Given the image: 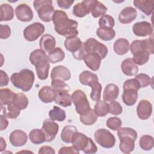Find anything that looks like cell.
Wrapping results in <instances>:
<instances>
[{
	"mask_svg": "<svg viewBox=\"0 0 154 154\" xmlns=\"http://www.w3.org/2000/svg\"><path fill=\"white\" fill-rule=\"evenodd\" d=\"M52 20L54 24L55 30L59 35L68 38L78 34V22L69 19L65 11L60 10H55Z\"/></svg>",
	"mask_w": 154,
	"mask_h": 154,
	"instance_id": "1",
	"label": "cell"
},
{
	"mask_svg": "<svg viewBox=\"0 0 154 154\" xmlns=\"http://www.w3.org/2000/svg\"><path fill=\"white\" fill-rule=\"evenodd\" d=\"M29 61L35 66L38 78L41 80L46 79L50 68L46 52L41 49H35L30 54Z\"/></svg>",
	"mask_w": 154,
	"mask_h": 154,
	"instance_id": "2",
	"label": "cell"
},
{
	"mask_svg": "<svg viewBox=\"0 0 154 154\" xmlns=\"http://www.w3.org/2000/svg\"><path fill=\"white\" fill-rule=\"evenodd\" d=\"M34 79V72L28 69H23L19 72L14 73L10 77V81L13 85L25 92H27L31 89Z\"/></svg>",
	"mask_w": 154,
	"mask_h": 154,
	"instance_id": "3",
	"label": "cell"
},
{
	"mask_svg": "<svg viewBox=\"0 0 154 154\" xmlns=\"http://www.w3.org/2000/svg\"><path fill=\"white\" fill-rule=\"evenodd\" d=\"M72 143L77 150H82L87 154L95 153L97 151V147L94 141L84 134L79 132L75 134Z\"/></svg>",
	"mask_w": 154,
	"mask_h": 154,
	"instance_id": "4",
	"label": "cell"
},
{
	"mask_svg": "<svg viewBox=\"0 0 154 154\" xmlns=\"http://www.w3.org/2000/svg\"><path fill=\"white\" fill-rule=\"evenodd\" d=\"M33 5L39 18L45 22H49L55 11L51 0H35Z\"/></svg>",
	"mask_w": 154,
	"mask_h": 154,
	"instance_id": "5",
	"label": "cell"
},
{
	"mask_svg": "<svg viewBox=\"0 0 154 154\" xmlns=\"http://www.w3.org/2000/svg\"><path fill=\"white\" fill-rule=\"evenodd\" d=\"M71 97L72 101L75 106V110L79 114H85L91 109L87 96L81 90L74 91Z\"/></svg>",
	"mask_w": 154,
	"mask_h": 154,
	"instance_id": "6",
	"label": "cell"
},
{
	"mask_svg": "<svg viewBox=\"0 0 154 154\" xmlns=\"http://www.w3.org/2000/svg\"><path fill=\"white\" fill-rule=\"evenodd\" d=\"M129 49L133 55L143 53L153 54L154 52L153 38L150 37L145 40H135L131 43Z\"/></svg>",
	"mask_w": 154,
	"mask_h": 154,
	"instance_id": "7",
	"label": "cell"
},
{
	"mask_svg": "<svg viewBox=\"0 0 154 154\" xmlns=\"http://www.w3.org/2000/svg\"><path fill=\"white\" fill-rule=\"evenodd\" d=\"M94 137L96 143L103 148H112L116 143V138L114 135L104 128L96 130L94 132Z\"/></svg>",
	"mask_w": 154,
	"mask_h": 154,
	"instance_id": "8",
	"label": "cell"
},
{
	"mask_svg": "<svg viewBox=\"0 0 154 154\" xmlns=\"http://www.w3.org/2000/svg\"><path fill=\"white\" fill-rule=\"evenodd\" d=\"M84 44L87 54H97L101 59L105 58L108 54L107 47L94 38H88L84 42Z\"/></svg>",
	"mask_w": 154,
	"mask_h": 154,
	"instance_id": "9",
	"label": "cell"
},
{
	"mask_svg": "<svg viewBox=\"0 0 154 154\" xmlns=\"http://www.w3.org/2000/svg\"><path fill=\"white\" fill-rule=\"evenodd\" d=\"M45 28L43 24L40 22H35L27 26L23 30V37L29 42L36 40L43 32Z\"/></svg>",
	"mask_w": 154,
	"mask_h": 154,
	"instance_id": "10",
	"label": "cell"
},
{
	"mask_svg": "<svg viewBox=\"0 0 154 154\" xmlns=\"http://www.w3.org/2000/svg\"><path fill=\"white\" fill-rule=\"evenodd\" d=\"M42 130L45 134L46 141L50 142L54 140L58 132L59 126L58 123L51 119H46L43 122Z\"/></svg>",
	"mask_w": 154,
	"mask_h": 154,
	"instance_id": "11",
	"label": "cell"
},
{
	"mask_svg": "<svg viewBox=\"0 0 154 154\" xmlns=\"http://www.w3.org/2000/svg\"><path fill=\"white\" fill-rule=\"evenodd\" d=\"M15 14L18 20L27 22L33 18V12L31 7L26 4H20L15 9Z\"/></svg>",
	"mask_w": 154,
	"mask_h": 154,
	"instance_id": "12",
	"label": "cell"
},
{
	"mask_svg": "<svg viewBox=\"0 0 154 154\" xmlns=\"http://www.w3.org/2000/svg\"><path fill=\"white\" fill-rule=\"evenodd\" d=\"M134 34L138 37H146L153 34V26L152 24L146 21L135 23L132 26Z\"/></svg>",
	"mask_w": 154,
	"mask_h": 154,
	"instance_id": "13",
	"label": "cell"
},
{
	"mask_svg": "<svg viewBox=\"0 0 154 154\" xmlns=\"http://www.w3.org/2000/svg\"><path fill=\"white\" fill-rule=\"evenodd\" d=\"M137 113L139 119H148L152 113V105L147 100H141L137 107Z\"/></svg>",
	"mask_w": 154,
	"mask_h": 154,
	"instance_id": "14",
	"label": "cell"
},
{
	"mask_svg": "<svg viewBox=\"0 0 154 154\" xmlns=\"http://www.w3.org/2000/svg\"><path fill=\"white\" fill-rule=\"evenodd\" d=\"M9 140L12 146L14 147H20L26 143L28 137L24 131L20 129H16L11 132Z\"/></svg>",
	"mask_w": 154,
	"mask_h": 154,
	"instance_id": "15",
	"label": "cell"
},
{
	"mask_svg": "<svg viewBox=\"0 0 154 154\" xmlns=\"http://www.w3.org/2000/svg\"><path fill=\"white\" fill-rule=\"evenodd\" d=\"M55 91V90H54ZM54 102L63 107L70 106L72 105V97L67 89L55 91Z\"/></svg>",
	"mask_w": 154,
	"mask_h": 154,
	"instance_id": "16",
	"label": "cell"
},
{
	"mask_svg": "<svg viewBox=\"0 0 154 154\" xmlns=\"http://www.w3.org/2000/svg\"><path fill=\"white\" fill-rule=\"evenodd\" d=\"M137 16V11L135 8L132 7H127L124 8L119 13V20L123 24L131 23Z\"/></svg>",
	"mask_w": 154,
	"mask_h": 154,
	"instance_id": "17",
	"label": "cell"
},
{
	"mask_svg": "<svg viewBox=\"0 0 154 154\" xmlns=\"http://www.w3.org/2000/svg\"><path fill=\"white\" fill-rule=\"evenodd\" d=\"M71 77L70 70L64 66H57L53 68L51 73V79H60L62 81H68Z\"/></svg>",
	"mask_w": 154,
	"mask_h": 154,
	"instance_id": "18",
	"label": "cell"
},
{
	"mask_svg": "<svg viewBox=\"0 0 154 154\" xmlns=\"http://www.w3.org/2000/svg\"><path fill=\"white\" fill-rule=\"evenodd\" d=\"M91 0H84L76 4L73 8V14L78 17H84L90 13Z\"/></svg>",
	"mask_w": 154,
	"mask_h": 154,
	"instance_id": "19",
	"label": "cell"
},
{
	"mask_svg": "<svg viewBox=\"0 0 154 154\" xmlns=\"http://www.w3.org/2000/svg\"><path fill=\"white\" fill-rule=\"evenodd\" d=\"M84 43L81 42L80 38L77 36H73L66 38L64 42V46L66 49L71 52L72 55L78 52L82 47Z\"/></svg>",
	"mask_w": 154,
	"mask_h": 154,
	"instance_id": "20",
	"label": "cell"
},
{
	"mask_svg": "<svg viewBox=\"0 0 154 154\" xmlns=\"http://www.w3.org/2000/svg\"><path fill=\"white\" fill-rule=\"evenodd\" d=\"M123 73L127 76H134L138 72V67L133 61L132 58H128L123 61L121 64Z\"/></svg>",
	"mask_w": 154,
	"mask_h": 154,
	"instance_id": "21",
	"label": "cell"
},
{
	"mask_svg": "<svg viewBox=\"0 0 154 154\" xmlns=\"http://www.w3.org/2000/svg\"><path fill=\"white\" fill-rule=\"evenodd\" d=\"M39 45L41 49L46 53H49L55 47V38L50 34H44L40 40Z\"/></svg>",
	"mask_w": 154,
	"mask_h": 154,
	"instance_id": "22",
	"label": "cell"
},
{
	"mask_svg": "<svg viewBox=\"0 0 154 154\" xmlns=\"http://www.w3.org/2000/svg\"><path fill=\"white\" fill-rule=\"evenodd\" d=\"M119 94V87L114 84H108L106 85L103 90V99L105 101L111 102L118 97Z\"/></svg>",
	"mask_w": 154,
	"mask_h": 154,
	"instance_id": "23",
	"label": "cell"
},
{
	"mask_svg": "<svg viewBox=\"0 0 154 154\" xmlns=\"http://www.w3.org/2000/svg\"><path fill=\"white\" fill-rule=\"evenodd\" d=\"M134 6L144 13L146 16H150L154 10V1L135 0L133 2Z\"/></svg>",
	"mask_w": 154,
	"mask_h": 154,
	"instance_id": "24",
	"label": "cell"
},
{
	"mask_svg": "<svg viewBox=\"0 0 154 154\" xmlns=\"http://www.w3.org/2000/svg\"><path fill=\"white\" fill-rule=\"evenodd\" d=\"M85 65L93 71L99 70L100 66L101 58L95 54H87L84 59Z\"/></svg>",
	"mask_w": 154,
	"mask_h": 154,
	"instance_id": "25",
	"label": "cell"
},
{
	"mask_svg": "<svg viewBox=\"0 0 154 154\" xmlns=\"http://www.w3.org/2000/svg\"><path fill=\"white\" fill-rule=\"evenodd\" d=\"M38 96L42 102L45 103H51L54 101L55 91L51 87L46 85L40 89Z\"/></svg>",
	"mask_w": 154,
	"mask_h": 154,
	"instance_id": "26",
	"label": "cell"
},
{
	"mask_svg": "<svg viewBox=\"0 0 154 154\" xmlns=\"http://www.w3.org/2000/svg\"><path fill=\"white\" fill-rule=\"evenodd\" d=\"M120 150L124 153H131L135 148V140L129 136H123L119 138Z\"/></svg>",
	"mask_w": 154,
	"mask_h": 154,
	"instance_id": "27",
	"label": "cell"
},
{
	"mask_svg": "<svg viewBox=\"0 0 154 154\" xmlns=\"http://www.w3.org/2000/svg\"><path fill=\"white\" fill-rule=\"evenodd\" d=\"M108 11L107 7L102 2L97 0H91L90 4V12L93 17L97 18L104 15Z\"/></svg>",
	"mask_w": 154,
	"mask_h": 154,
	"instance_id": "28",
	"label": "cell"
},
{
	"mask_svg": "<svg viewBox=\"0 0 154 154\" xmlns=\"http://www.w3.org/2000/svg\"><path fill=\"white\" fill-rule=\"evenodd\" d=\"M130 48L129 41L124 38H120L116 40L113 45L114 51L117 55H123L126 54Z\"/></svg>",
	"mask_w": 154,
	"mask_h": 154,
	"instance_id": "29",
	"label": "cell"
},
{
	"mask_svg": "<svg viewBox=\"0 0 154 154\" xmlns=\"http://www.w3.org/2000/svg\"><path fill=\"white\" fill-rule=\"evenodd\" d=\"M79 79L82 84L90 87L99 81L97 75L88 70H84L81 72L79 76Z\"/></svg>",
	"mask_w": 154,
	"mask_h": 154,
	"instance_id": "30",
	"label": "cell"
},
{
	"mask_svg": "<svg viewBox=\"0 0 154 154\" xmlns=\"http://www.w3.org/2000/svg\"><path fill=\"white\" fill-rule=\"evenodd\" d=\"M138 99V91L134 89H124L122 94L123 103L127 106L134 105Z\"/></svg>",
	"mask_w": 154,
	"mask_h": 154,
	"instance_id": "31",
	"label": "cell"
},
{
	"mask_svg": "<svg viewBox=\"0 0 154 154\" xmlns=\"http://www.w3.org/2000/svg\"><path fill=\"white\" fill-rule=\"evenodd\" d=\"M78 132L76 128L72 125H67L63 128L61 133V138L66 143H72V140Z\"/></svg>",
	"mask_w": 154,
	"mask_h": 154,
	"instance_id": "32",
	"label": "cell"
},
{
	"mask_svg": "<svg viewBox=\"0 0 154 154\" xmlns=\"http://www.w3.org/2000/svg\"><path fill=\"white\" fill-rule=\"evenodd\" d=\"M15 95L16 94L9 88H1L0 90L1 106L12 104Z\"/></svg>",
	"mask_w": 154,
	"mask_h": 154,
	"instance_id": "33",
	"label": "cell"
},
{
	"mask_svg": "<svg viewBox=\"0 0 154 154\" xmlns=\"http://www.w3.org/2000/svg\"><path fill=\"white\" fill-rule=\"evenodd\" d=\"M0 21H9L14 17V10L11 5L2 4L0 7Z\"/></svg>",
	"mask_w": 154,
	"mask_h": 154,
	"instance_id": "34",
	"label": "cell"
},
{
	"mask_svg": "<svg viewBox=\"0 0 154 154\" xmlns=\"http://www.w3.org/2000/svg\"><path fill=\"white\" fill-rule=\"evenodd\" d=\"M29 139L32 143L40 144L46 141V136L42 129H34L29 133Z\"/></svg>",
	"mask_w": 154,
	"mask_h": 154,
	"instance_id": "35",
	"label": "cell"
},
{
	"mask_svg": "<svg viewBox=\"0 0 154 154\" xmlns=\"http://www.w3.org/2000/svg\"><path fill=\"white\" fill-rule=\"evenodd\" d=\"M3 115L10 119H16L20 114V110L16 108L13 103L8 105L1 106Z\"/></svg>",
	"mask_w": 154,
	"mask_h": 154,
	"instance_id": "36",
	"label": "cell"
},
{
	"mask_svg": "<svg viewBox=\"0 0 154 154\" xmlns=\"http://www.w3.org/2000/svg\"><path fill=\"white\" fill-rule=\"evenodd\" d=\"M47 56L49 63L55 64L63 60L65 57V54L60 48L57 47L48 53Z\"/></svg>",
	"mask_w": 154,
	"mask_h": 154,
	"instance_id": "37",
	"label": "cell"
},
{
	"mask_svg": "<svg viewBox=\"0 0 154 154\" xmlns=\"http://www.w3.org/2000/svg\"><path fill=\"white\" fill-rule=\"evenodd\" d=\"M96 34L101 40L109 41L114 38L116 31L112 28L99 27L97 29Z\"/></svg>",
	"mask_w": 154,
	"mask_h": 154,
	"instance_id": "38",
	"label": "cell"
},
{
	"mask_svg": "<svg viewBox=\"0 0 154 154\" xmlns=\"http://www.w3.org/2000/svg\"><path fill=\"white\" fill-rule=\"evenodd\" d=\"M50 119L58 122H63L66 119L65 111L57 106H54L49 112Z\"/></svg>",
	"mask_w": 154,
	"mask_h": 154,
	"instance_id": "39",
	"label": "cell"
},
{
	"mask_svg": "<svg viewBox=\"0 0 154 154\" xmlns=\"http://www.w3.org/2000/svg\"><path fill=\"white\" fill-rule=\"evenodd\" d=\"M13 104L20 110L24 109L28 106V99L26 96L22 93H17L14 98Z\"/></svg>",
	"mask_w": 154,
	"mask_h": 154,
	"instance_id": "40",
	"label": "cell"
},
{
	"mask_svg": "<svg viewBox=\"0 0 154 154\" xmlns=\"http://www.w3.org/2000/svg\"><path fill=\"white\" fill-rule=\"evenodd\" d=\"M94 111L98 117H105L109 113V104L105 100H99L94 105Z\"/></svg>",
	"mask_w": 154,
	"mask_h": 154,
	"instance_id": "41",
	"label": "cell"
},
{
	"mask_svg": "<svg viewBox=\"0 0 154 154\" xmlns=\"http://www.w3.org/2000/svg\"><path fill=\"white\" fill-rule=\"evenodd\" d=\"M98 116L95 113L94 109H90L88 112L83 115H80V121L84 125H92L97 120Z\"/></svg>",
	"mask_w": 154,
	"mask_h": 154,
	"instance_id": "42",
	"label": "cell"
},
{
	"mask_svg": "<svg viewBox=\"0 0 154 154\" xmlns=\"http://www.w3.org/2000/svg\"><path fill=\"white\" fill-rule=\"evenodd\" d=\"M140 147L144 150H150L154 146V140L153 137L149 135H143L139 141Z\"/></svg>",
	"mask_w": 154,
	"mask_h": 154,
	"instance_id": "43",
	"label": "cell"
},
{
	"mask_svg": "<svg viewBox=\"0 0 154 154\" xmlns=\"http://www.w3.org/2000/svg\"><path fill=\"white\" fill-rule=\"evenodd\" d=\"M98 23L99 27L112 28L114 26L115 22L112 16L108 14H104L100 17Z\"/></svg>",
	"mask_w": 154,
	"mask_h": 154,
	"instance_id": "44",
	"label": "cell"
},
{
	"mask_svg": "<svg viewBox=\"0 0 154 154\" xmlns=\"http://www.w3.org/2000/svg\"><path fill=\"white\" fill-rule=\"evenodd\" d=\"M90 87L91 88V91L90 93L91 99L94 102L99 101L101 97V91L102 88V85L99 82H96Z\"/></svg>",
	"mask_w": 154,
	"mask_h": 154,
	"instance_id": "45",
	"label": "cell"
},
{
	"mask_svg": "<svg viewBox=\"0 0 154 154\" xmlns=\"http://www.w3.org/2000/svg\"><path fill=\"white\" fill-rule=\"evenodd\" d=\"M117 135L119 138L123 136H129L133 138L135 140L137 138V132L132 128L128 127L120 128L117 130Z\"/></svg>",
	"mask_w": 154,
	"mask_h": 154,
	"instance_id": "46",
	"label": "cell"
},
{
	"mask_svg": "<svg viewBox=\"0 0 154 154\" xmlns=\"http://www.w3.org/2000/svg\"><path fill=\"white\" fill-rule=\"evenodd\" d=\"M106 126L112 131H117L122 126V120L117 117H109L106 121Z\"/></svg>",
	"mask_w": 154,
	"mask_h": 154,
	"instance_id": "47",
	"label": "cell"
},
{
	"mask_svg": "<svg viewBox=\"0 0 154 154\" xmlns=\"http://www.w3.org/2000/svg\"><path fill=\"white\" fill-rule=\"evenodd\" d=\"M150 54L148 53L137 54L133 55V61L137 65L142 66L146 64L149 60Z\"/></svg>",
	"mask_w": 154,
	"mask_h": 154,
	"instance_id": "48",
	"label": "cell"
},
{
	"mask_svg": "<svg viewBox=\"0 0 154 154\" xmlns=\"http://www.w3.org/2000/svg\"><path fill=\"white\" fill-rule=\"evenodd\" d=\"M123 111V108L120 103L117 101L112 100L109 104V112L114 116L120 115Z\"/></svg>",
	"mask_w": 154,
	"mask_h": 154,
	"instance_id": "49",
	"label": "cell"
},
{
	"mask_svg": "<svg viewBox=\"0 0 154 154\" xmlns=\"http://www.w3.org/2000/svg\"><path fill=\"white\" fill-rule=\"evenodd\" d=\"M136 80L138 82L140 88H144L147 87L150 84L152 81L149 75L145 73H140L135 77Z\"/></svg>",
	"mask_w": 154,
	"mask_h": 154,
	"instance_id": "50",
	"label": "cell"
},
{
	"mask_svg": "<svg viewBox=\"0 0 154 154\" xmlns=\"http://www.w3.org/2000/svg\"><path fill=\"white\" fill-rule=\"evenodd\" d=\"M123 90L130 88V89H134L138 91L140 88V86L138 82L136 80V79L133 78V79H129L126 80L123 83Z\"/></svg>",
	"mask_w": 154,
	"mask_h": 154,
	"instance_id": "51",
	"label": "cell"
},
{
	"mask_svg": "<svg viewBox=\"0 0 154 154\" xmlns=\"http://www.w3.org/2000/svg\"><path fill=\"white\" fill-rule=\"evenodd\" d=\"M51 87L55 91L67 89L68 85L64 82V81L60 79H53L51 81Z\"/></svg>",
	"mask_w": 154,
	"mask_h": 154,
	"instance_id": "52",
	"label": "cell"
},
{
	"mask_svg": "<svg viewBox=\"0 0 154 154\" xmlns=\"http://www.w3.org/2000/svg\"><path fill=\"white\" fill-rule=\"evenodd\" d=\"M11 34V29L7 25H0V38L1 39L8 38Z\"/></svg>",
	"mask_w": 154,
	"mask_h": 154,
	"instance_id": "53",
	"label": "cell"
},
{
	"mask_svg": "<svg viewBox=\"0 0 154 154\" xmlns=\"http://www.w3.org/2000/svg\"><path fill=\"white\" fill-rule=\"evenodd\" d=\"M59 154H67V153H75V154H79V151L77 150L74 146H64L62 147L60 150L58 151Z\"/></svg>",
	"mask_w": 154,
	"mask_h": 154,
	"instance_id": "54",
	"label": "cell"
},
{
	"mask_svg": "<svg viewBox=\"0 0 154 154\" xmlns=\"http://www.w3.org/2000/svg\"><path fill=\"white\" fill-rule=\"evenodd\" d=\"M9 78L8 75L4 71L0 70V86L4 87L8 84Z\"/></svg>",
	"mask_w": 154,
	"mask_h": 154,
	"instance_id": "55",
	"label": "cell"
},
{
	"mask_svg": "<svg viewBox=\"0 0 154 154\" xmlns=\"http://www.w3.org/2000/svg\"><path fill=\"white\" fill-rule=\"evenodd\" d=\"M74 1L70 0H57V3L58 6L63 9H68L73 4Z\"/></svg>",
	"mask_w": 154,
	"mask_h": 154,
	"instance_id": "56",
	"label": "cell"
},
{
	"mask_svg": "<svg viewBox=\"0 0 154 154\" xmlns=\"http://www.w3.org/2000/svg\"><path fill=\"white\" fill-rule=\"evenodd\" d=\"M38 153L40 154H55V152L54 149L49 146H44L40 148L39 150L38 151Z\"/></svg>",
	"mask_w": 154,
	"mask_h": 154,
	"instance_id": "57",
	"label": "cell"
},
{
	"mask_svg": "<svg viewBox=\"0 0 154 154\" xmlns=\"http://www.w3.org/2000/svg\"><path fill=\"white\" fill-rule=\"evenodd\" d=\"M0 119H1V131H3L7 128L8 125V122L6 119V117H5L4 115L0 116Z\"/></svg>",
	"mask_w": 154,
	"mask_h": 154,
	"instance_id": "58",
	"label": "cell"
},
{
	"mask_svg": "<svg viewBox=\"0 0 154 154\" xmlns=\"http://www.w3.org/2000/svg\"><path fill=\"white\" fill-rule=\"evenodd\" d=\"M1 145H0V151L2 152L3 150H4L6 149L7 147V144H6V142L4 140V139L2 137H1Z\"/></svg>",
	"mask_w": 154,
	"mask_h": 154,
	"instance_id": "59",
	"label": "cell"
}]
</instances>
